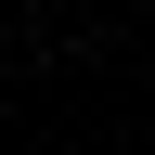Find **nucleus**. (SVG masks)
<instances>
[{
  "instance_id": "1",
  "label": "nucleus",
  "mask_w": 155,
  "mask_h": 155,
  "mask_svg": "<svg viewBox=\"0 0 155 155\" xmlns=\"http://www.w3.org/2000/svg\"><path fill=\"white\" fill-rule=\"evenodd\" d=\"M0 65H13V39H0Z\"/></svg>"
}]
</instances>
